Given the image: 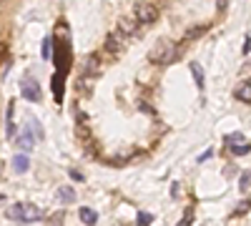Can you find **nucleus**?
Instances as JSON below:
<instances>
[{"instance_id": "obj_1", "label": "nucleus", "mask_w": 251, "mask_h": 226, "mask_svg": "<svg viewBox=\"0 0 251 226\" xmlns=\"http://www.w3.org/2000/svg\"><path fill=\"white\" fill-rule=\"evenodd\" d=\"M181 55V48H176L174 43H169V40H161V43H156L149 53V60L156 66H171L174 60Z\"/></svg>"}, {"instance_id": "obj_2", "label": "nucleus", "mask_w": 251, "mask_h": 226, "mask_svg": "<svg viewBox=\"0 0 251 226\" xmlns=\"http://www.w3.org/2000/svg\"><path fill=\"white\" fill-rule=\"evenodd\" d=\"M5 214H8V219L20 221V224H30V221H38L43 216V211H40L35 203H13Z\"/></svg>"}, {"instance_id": "obj_3", "label": "nucleus", "mask_w": 251, "mask_h": 226, "mask_svg": "<svg viewBox=\"0 0 251 226\" xmlns=\"http://www.w3.org/2000/svg\"><path fill=\"white\" fill-rule=\"evenodd\" d=\"M60 38V35H58ZM55 66H58V73L66 75L71 71V43H68V28L63 30V38L58 40V53H55Z\"/></svg>"}, {"instance_id": "obj_4", "label": "nucleus", "mask_w": 251, "mask_h": 226, "mask_svg": "<svg viewBox=\"0 0 251 226\" xmlns=\"http://www.w3.org/2000/svg\"><path fill=\"white\" fill-rule=\"evenodd\" d=\"M133 18L138 20V25L141 28H149L156 23V18H158V8L153 3H136L133 5Z\"/></svg>"}, {"instance_id": "obj_5", "label": "nucleus", "mask_w": 251, "mask_h": 226, "mask_svg": "<svg viewBox=\"0 0 251 226\" xmlns=\"http://www.w3.org/2000/svg\"><path fill=\"white\" fill-rule=\"evenodd\" d=\"M126 43H128V38H126V35L116 28V30H111V33H108V38H106V50H108L111 55H118V53L123 50V46H126Z\"/></svg>"}, {"instance_id": "obj_6", "label": "nucleus", "mask_w": 251, "mask_h": 226, "mask_svg": "<svg viewBox=\"0 0 251 226\" xmlns=\"http://www.w3.org/2000/svg\"><path fill=\"white\" fill-rule=\"evenodd\" d=\"M20 96H23L25 100H30V103H40V88L35 80L25 78V80H20Z\"/></svg>"}, {"instance_id": "obj_7", "label": "nucleus", "mask_w": 251, "mask_h": 226, "mask_svg": "<svg viewBox=\"0 0 251 226\" xmlns=\"http://www.w3.org/2000/svg\"><path fill=\"white\" fill-rule=\"evenodd\" d=\"M116 28H118V30H121L126 38H128V40L138 38V35H141V30H143V28L138 25V20H136V18H123L121 23L116 25Z\"/></svg>"}, {"instance_id": "obj_8", "label": "nucleus", "mask_w": 251, "mask_h": 226, "mask_svg": "<svg viewBox=\"0 0 251 226\" xmlns=\"http://www.w3.org/2000/svg\"><path fill=\"white\" fill-rule=\"evenodd\" d=\"M35 141H38V138H35V133L30 131V126H25L23 131H20V133H18V138H15V143H18V146H20V149H23L25 153L35 149Z\"/></svg>"}, {"instance_id": "obj_9", "label": "nucleus", "mask_w": 251, "mask_h": 226, "mask_svg": "<svg viewBox=\"0 0 251 226\" xmlns=\"http://www.w3.org/2000/svg\"><path fill=\"white\" fill-rule=\"evenodd\" d=\"M80 75H86V78H98L100 75V60H98L96 53L86 58V63H83V68H80Z\"/></svg>"}, {"instance_id": "obj_10", "label": "nucleus", "mask_w": 251, "mask_h": 226, "mask_svg": "<svg viewBox=\"0 0 251 226\" xmlns=\"http://www.w3.org/2000/svg\"><path fill=\"white\" fill-rule=\"evenodd\" d=\"M28 169H30V158L25 156V151L23 153H15L13 156V171L15 174H28Z\"/></svg>"}, {"instance_id": "obj_11", "label": "nucleus", "mask_w": 251, "mask_h": 226, "mask_svg": "<svg viewBox=\"0 0 251 226\" xmlns=\"http://www.w3.org/2000/svg\"><path fill=\"white\" fill-rule=\"evenodd\" d=\"M63 80H66V75H63V73H55V75H53V96H55V103H63Z\"/></svg>"}, {"instance_id": "obj_12", "label": "nucleus", "mask_w": 251, "mask_h": 226, "mask_svg": "<svg viewBox=\"0 0 251 226\" xmlns=\"http://www.w3.org/2000/svg\"><path fill=\"white\" fill-rule=\"evenodd\" d=\"M236 98L241 103H251V80H241V86L236 88Z\"/></svg>"}, {"instance_id": "obj_13", "label": "nucleus", "mask_w": 251, "mask_h": 226, "mask_svg": "<svg viewBox=\"0 0 251 226\" xmlns=\"http://www.w3.org/2000/svg\"><path fill=\"white\" fill-rule=\"evenodd\" d=\"M55 196H58L60 203H73V201H75V191H73L71 186H60V189L55 191Z\"/></svg>"}, {"instance_id": "obj_14", "label": "nucleus", "mask_w": 251, "mask_h": 226, "mask_svg": "<svg viewBox=\"0 0 251 226\" xmlns=\"http://www.w3.org/2000/svg\"><path fill=\"white\" fill-rule=\"evenodd\" d=\"M206 30H208V25H194V28H188V30L183 33V40H186V43H188V40H196V38H201Z\"/></svg>"}, {"instance_id": "obj_15", "label": "nucleus", "mask_w": 251, "mask_h": 226, "mask_svg": "<svg viewBox=\"0 0 251 226\" xmlns=\"http://www.w3.org/2000/svg\"><path fill=\"white\" fill-rule=\"evenodd\" d=\"M78 216H80V221H83V224H96V221H98V214H96L93 209H88V206H80Z\"/></svg>"}, {"instance_id": "obj_16", "label": "nucleus", "mask_w": 251, "mask_h": 226, "mask_svg": "<svg viewBox=\"0 0 251 226\" xmlns=\"http://www.w3.org/2000/svg\"><path fill=\"white\" fill-rule=\"evenodd\" d=\"M188 68H191V73H194V80H196V86L203 91V80H206V75H203V68L199 66V63H188Z\"/></svg>"}, {"instance_id": "obj_17", "label": "nucleus", "mask_w": 251, "mask_h": 226, "mask_svg": "<svg viewBox=\"0 0 251 226\" xmlns=\"http://www.w3.org/2000/svg\"><path fill=\"white\" fill-rule=\"evenodd\" d=\"M231 153H236V156H244V153H249L251 151V143H244V141H239V143H231Z\"/></svg>"}, {"instance_id": "obj_18", "label": "nucleus", "mask_w": 251, "mask_h": 226, "mask_svg": "<svg viewBox=\"0 0 251 226\" xmlns=\"http://www.w3.org/2000/svg\"><path fill=\"white\" fill-rule=\"evenodd\" d=\"M28 126H30V131L35 133V138L43 141V136H46V133H43V126H40V123H38L35 118H30V121H28Z\"/></svg>"}, {"instance_id": "obj_19", "label": "nucleus", "mask_w": 251, "mask_h": 226, "mask_svg": "<svg viewBox=\"0 0 251 226\" xmlns=\"http://www.w3.org/2000/svg\"><path fill=\"white\" fill-rule=\"evenodd\" d=\"M53 58V38H46L43 40V60H50Z\"/></svg>"}, {"instance_id": "obj_20", "label": "nucleus", "mask_w": 251, "mask_h": 226, "mask_svg": "<svg viewBox=\"0 0 251 226\" xmlns=\"http://www.w3.org/2000/svg\"><path fill=\"white\" fill-rule=\"evenodd\" d=\"M13 111H15V108H13V103H10V106H8V138H13V136H15V123H13Z\"/></svg>"}, {"instance_id": "obj_21", "label": "nucleus", "mask_w": 251, "mask_h": 226, "mask_svg": "<svg viewBox=\"0 0 251 226\" xmlns=\"http://www.w3.org/2000/svg\"><path fill=\"white\" fill-rule=\"evenodd\" d=\"M249 186H251V174H244V176H241V183H239V189H241V191H249Z\"/></svg>"}, {"instance_id": "obj_22", "label": "nucleus", "mask_w": 251, "mask_h": 226, "mask_svg": "<svg viewBox=\"0 0 251 226\" xmlns=\"http://www.w3.org/2000/svg\"><path fill=\"white\" fill-rule=\"evenodd\" d=\"M224 141L228 143V146H231V143H239V141H244V136H241V133H228Z\"/></svg>"}, {"instance_id": "obj_23", "label": "nucleus", "mask_w": 251, "mask_h": 226, "mask_svg": "<svg viewBox=\"0 0 251 226\" xmlns=\"http://www.w3.org/2000/svg\"><path fill=\"white\" fill-rule=\"evenodd\" d=\"M249 209H251V201H241V206H239V209H236V211H234V214H236V216H239V214H241V216H244V214H246V211H249Z\"/></svg>"}, {"instance_id": "obj_24", "label": "nucleus", "mask_w": 251, "mask_h": 226, "mask_svg": "<svg viewBox=\"0 0 251 226\" xmlns=\"http://www.w3.org/2000/svg\"><path fill=\"white\" fill-rule=\"evenodd\" d=\"M151 221H153V216H151V214H146V211H141V214H138V224H151Z\"/></svg>"}, {"instance_id": "obj_25", "label": "nucleus", "mask_w": 251, "mask_h": 226, "mask_svg": "<svg viewBox=\"0 0 251 226\" xmlns=\"http://www.w3.org/2000/svg\"><path fill=\"white\" fill-rule=\"evenodd\" d=\"M244 53H251V35H246V43H244Z\"/></svg>"}, {"instance_id": "obj_26", "label": "nucleus", "mask_w": 251, "mask_h": 226, "mask_svg": "<svg viewBox=\"0 0 251 226\" xmlns=\"http://www.w3.org/2000/svg\"><path fill=\"white\" fill-rule=\"evenodd\" d=\"M71 178H73V181H83V174H80V171H71Z\"/></svg>"}, {"instance_id": "obj_27", "label": "nucleus", "mask_w": 251, "mask_h": 226, "mask_svg": "<svg viewBox=\"0 0 251 226\" xmlns=\"http://www.w3.org/2000/svg\"><path fill=\"white\" fill-rule=\"evenodd\" d=\"M0 178H3V163H0Z\"/></svg>"}, {"instance_id": "obj_28", "label": "nucleus", "mask_w": 251, "mask_h": 226, "mask_svg": "<svg viewBox=\"0 0 251 226\" xmlns=\"http://www.w3.org/2000/svg\"><path fill=\"white\" fill-rule=\"evenodd\" d=\"M0 3H3V0H0Z\"/></svg>"}]
</instances>
